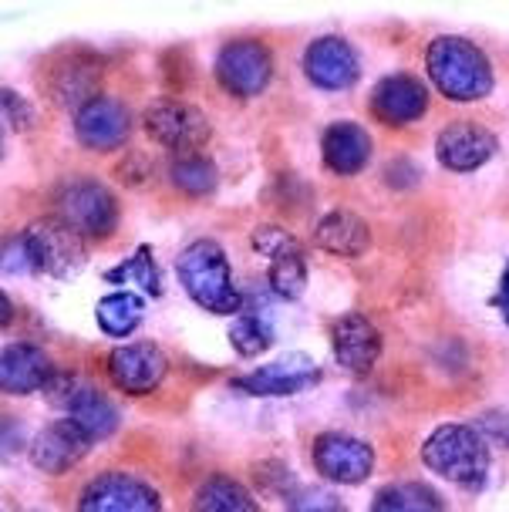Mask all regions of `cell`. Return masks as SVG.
<instances>
[{
    "label": "cell",
    "mask_w": 509,
    "mask_h": 512,
    "mask_svg": "<svg viewBox=\"0 0 509 512\" xmlns=\"http://www.w3.org/2000/svg\"><path fill=\"white\" fill-rule=\"evenodd\" d=\"M429 78L449 102H479L493 91L489 58L466 38H435L425 54Z\"/></svg>",
    "instance_id": "6da1fadb"
},
{
    "label": "cell",
    "mask_w": 509,
    "mask_h": 512,
    "mask_svg": "<svg viewBox=\"0 0 509 512\" xmlns=\"http://www.w3.org/2000/svg\"><path fill=\"white\" fill-rule=\"evenodd\" d=\"M179 280H183L186 294L196 300L209 314H240V290L233 283L230 260H226L223 246L213 240L189 243L179 256Z\"/></svg>",
    "instance_id": "7a4b0ae2"
},
{
    "label": "cell",
    "mask_w": 509,
    "mask_h": 512,
    "mask_svg": "<svg viewBox=\"0 0 509 512\" xmlns=\"http://www.w3.org/2000/svg\"><path fill=\"white\" fill-rule=\"evenodd\" d=\"M422 462L435 475L456 482V486H483L489 472V448L483 445L476 428L469 425H442L422 445Z\"/></svg>",
    "instance_id": "3957f363"
},
{
    "label": "cell",
    "mask_w": 509,
    "mask_h": 512,
    "mask_svg": "<svg viewBox=\"0 0 509 512\" xmlns=\"http://www.w3.org/2000/svg\"><path fill=\"white\" fill-rule=\"evenodd\" d=\"M21 243H24L31 270L44 273V277H58V280L75 277V273L85 267L88 240L75 226H68L61 216L34 219L21 233Z\"/></svg>",
    "instance_id": "277c9868"
},
{
    "label": "cell",
    "mask_w": 509,
    "mask_h": 512,
    "mask_svg": "<svg viewBox=\"0 0 509 512\" xmlns=\"http://www.w3.org/2000/svg\"><path fill=\"white\" fill-rule=\"evenodd\" d=\"M274 78V58L260 41L240 38L216 54V81L236 98H257Z\"/></svg>",
    "instance_id": "5b68a950"
},
{
    "label": "cell",
    "mask_w": 509,
    "mask_h": 512,
    "mask_svg": "<svg viewBox=\"0 0 509 512\" xmlns=\"http://www.w3.org/2000/svg\"><path fill=\"white\" fill-rule=\"evenodd\" d=\"M58 206H61L58 216L65 219L68 226H75L85 240H105L118 226V199L102 182H92V179L71 182V186L61 192Z\"/></svg>",
    "instance_id": "8992f818"
},
{
    "label": "cell",
    "mask_w": 509,
    "mask_h": 512,
    "mask_svg": "<svg viewBox=\"0 0 509 512\" xmlns=\"http://www.w3.org/2000/svg\"><path fill=\"white\" fill-rule=\"evenodd\" d=\"M78 512H162L159 492L139 475L102 472L81 489Z\"/></svg>",
    "instance_id": "52a82bcc"
},
{
    "label": "cell",
    "mask_w": 509,
    "mask_h": 512,
    "mask_svg": "<svg viewBox=\"0 0 509 512\" xmlns=\"http://www.w3.org/2000/svg\"><path fill=\"white\" fill-rule=\"evenodd\" d=\"M142 125L152 142L166 145V149H176L179 155L196 152L199 145L209 139L206 115L186 102H172V98H162V102H152L145 108Z\"/></svg>",
    "instance_id": "ba28073f"
},
{
    "label": "cell",
    "mask_w": 509,
    "mask_h": 512,
    "mask_svg": "<svg viewBox=\"0 0 509 512\" xmlns=\"http://www.w3.org/2000/svg\"><path fill=\"white\" fill-rule=\"evenodd\" d=\"M314 465L338 486H361L375 472V448L344 432H324L314 442Z\"/></svg>",
    "instance_id": "9c48e42d"
},
{
    "label": "cell",
    "mask_w": 509,
    "mask_h": 512,
    "mask_svg": "<svg viewBox=\"0 0 509 512\" xmlns=\"http://www.w3.org/2000/svg\"><path fill=\"white\" fill-rule=\"evenodd\" d=\"M321 371L307 354H284V358L263 364V368L233 378V388L247 391L260 398H280V395H301L311 384H317Z\"/></svg>",
    "instance_id": "30bf717a"
},
{
    "label": "cell",
    "mask_w": 509,
    "mask_h": 512,
    "mask_svg": "<svg viewBox=\"0 0 509 512\" xmlns=\"http://www.w3.org/2000/svg\"><path fill=\"white\" fill-rule=\"evenodd\" d=\"M169 371L166 354L149 341L122 344L108 354V374L125 395H149L156 391Z\"/></svg>",
    "instance_id": "8fae6325"
},
{
    "label": "cell",
    "mask_w": 509,
    "mask_h": 512,
    "mask_svg": "<svg viewBox=\"0 0 509 512\" xmlns=\"http://www.w3.org/2000/svg\"><path fill=\"white\" fill-rule=\"evenodd\" d=\"M129 128H132L129 108H125L122 102H115V98H108V95H98L95 102H88L75 115L78 142L92 152L118 149V145L129 139Z\"/></svg>",
    "instance_id": "7c38bea8"
},
{
    "label": "cell",
    "mask_w": 509,
    "mask_h": 512,
    "mask_svg": "<svg viewBox=\"0 0 509 512\" xmlns=\"http://www.w3.org/2000/svg\"><path fill=\"white\" fill-rule=\"evenodd\" d=\"M92 445H95L92 438L81 432L71 418H61V422H51L31 442V462L38 465L41 472L61 475L68 469H75V465L88 455V448Z\"/></svg>",
    "instance_id": "4fadbf2b"
},
{
    "label": "cell",
    "mask_w": 509,
    "mask_h": 512,
    "mask_svg": "<svg viewBox=\"0 0 509 512\" xmlns=\"http://www.w3.org/2000/svg\"><path fill=\"white\" fill-rule=\"evenodd\" d=\"M429 91L412 75H388L371 91V112L385 125H408L425 115Z\"/></svg>",
    "instance_id": "5bb4252c"
},
{
    "label": "cell",
    "mask_w": 509,
    "mask_h": 512,
    "mask_svg": "<svg viewBox=\"0 0 509 512\" xmlns=\"http://www.w3.org/2000/svg\"><path fill=\"white\" fill-rule=\"evenodd\" d=\"M98 81H102V64H98L92 54L75 51L51 68L48 91L61 108H75V112H81L88 102L98 98Z\"/></svg>",
    "instance_id": "9a60e30c"
},
{
    "label": "cell",
    "mask_w": 509,
    "mask_h": 512,
    "mask_svg": "<svg viewBox=\"0 0 509 512\" xmlns=\"http://www.w3.org/2000/svg\"><path fill=\"white\" fill-rule=\"evenodd\" d=\"M304 71L317 88L344 91L358 81V54L344 38H321L304 54Z\"/></svg>",
    "instance_id": "2e32d148"
},
{
    "label": "cell",
    "mask_w": 509,
    "mask_h": 512,
    "mask_svg": "<svg viewBox=\"0 0 509 512\" xmlns=\"http://www.w3.org/2000/svg\"><path fill=\"white\" fill-rule=\"evenodd\" d=\"M54 374V364L38 344L0 347V395H31L41 391Z\"/></svg>",
    "instance_id": "e0dca14e"
},
{
    "label": "cell",
    "mask_w": 509,
    "mask_h": 512,
    "mask_svg": "<svg viewBox=\"0 0 509 512\" xmlns=\"http://www.w3.org/2000/svg\"><path fill=\"white\" fill-rule=\"evenodd\" d=\"M331 344H334V358L351 374H368L381 354L378 327L361 314H344L338 324H334Z\"/></svg>",
    "instance_id": "ac0fdd59"
},
{
    "label": "cell",
    "mask_w": 509,
    "mask_h": 512,
    "mask_svg": "<svg viewBox=\"0 0 509 512\" xmlns=\"http://www.w3.org/2000/svg\"><path fill=\"white\" fill-rule=\"evenodd\" d=\"M439 162L445 169L452 172H472L479 166H486L496 152V139L493 132H486L483 125H472V122H456L449 125L445 132L439 135Z\"/></svg>",
    "instance_id": "d6986e66"
},
{
    "label": "cell",
    "mask_w": 509,
    "mask_h": 512,
    "mask_svg": "<svg viewBox=\"0 0 509 512\" xmlns=\"http://www.w3.org/2000/svg\"><path fill=\"white\" fill-rule=\"evenodd\" d=\"M324 152V166L338 176H354L368 166L371 159V135L354 122H338L324 132L321 142Z\"/></svg>",
    "instance_id": "ffe728a7"
},
{
    "label": "cell",
    "mask_w": 509,
    "mask_h": 512,
    "mask_svg": "<svg viewBox=\"0 0 509 512\" xmlns=\"http://www.w3.org/2000/svg\"><path fill=\"white\" fill-rule=\"evenodd\" d=\"M314 240L327 253L344 256V260H358L371 246V230L361 216L348 213V209H334V213H327L321 223H317Z\"/></svg>",
    "instance_id": "44dd1931"
},
{
    "label": "cell",
    "mask_w": 509,
    "mask_h": 512,
    "mask_svg": "<svg viewBox=\"0 0 509 512\" xmlns=\"http://www.w3.org/2000/svg\"><path fill=\"white\" fill-rule=\"evenodd\" d=\"M65 411H68L71 422L92 438V442H102V438H108L118 428L115 405L98 388H88V384H78V391L71 395Z\"/></svg>",
    "instance_id": "7402d4cb"
},
{
    "label": "cell",
    "mask_w": 509,
    "mask_h": 512,
    "mask_svg": "<svg viewBox=\"0 0 509 512\" xmlns=\"http://www.w3.org/2000/svg\"><path fill=\"white\" fill-rule=\"evenodd\" d=\"M95 317H98V327H102L108 337H129L135 327L142 324L145 300L139 294H129V290H115V294L98 300Z\"/></svg>",
    "instance_id": "603a6c76"
},
{
    "label": "cell",
    "mask_w": 509,
    "mask_h": 512,
    "mask_svg": "<svg viewBox=\"0 0 509 512\" xmlns=\"http://www.w3.org/2000/svg\"><path fill=\"white\" fill-rule=\"evenodd\" d=\"M193 512H260L257 499L250 496L240 482L226 479V475H213L193 496Z\"/></svg>",
    "instance_id": "cb8c5ba5"
},
{
    "label": "cell",
    "mask_w": 509,
    "mask_h": 512,
    "mask_svg": "<svg viewBox=\"0 0 509 512\" xmlns=\"http://www.w3.org/2000/svg\"><path fill=\"white\" fill-rule=\"evenodd\" d=\"M371 512H445V502L422 482H398L378 492Z\"/></svg>",
    "instance_id": "d4e9b609"
},
{
    "label": "cell",
    "mask_w": 509,
    "mask_h": 512,
    "mask_svg": "<svg viewBox=\"0 0 509 512\" xmlns=\"http://www.w3.org/2000/svg\"><path fill=\"white\" fill-rule=\"evenodd\" d=\"M169 179L176 189H183L186 196H209L216 189V166L199 152L176 155V162L169 166Z\"/></svg>",
    "instance_id": "484cf974"
},
{
    "label": "cell",
    "mask_w": 509,
    "mask_h": 512,
    "mask_svg": "<svg viewBox=\"0 0 509 512\" xmlns=\"http://www.w3.org/2000/svg\"><path fill=\"white\" fill-rule=\"evenodd\" d=\"M105 280L108 283H129V280H135L145 290V294H152V297L162 294V273L156 267V260H152L149 246H139L135 256H129L125 263H118L115 270H108Z\"/></svg>",
    "instance_id": "4316f807"
},
{
    "label": "cell",
    "mask_w": 509,
    "mask_h": 512,
    "mask_svg": "<svg viewBox=\"0 0 509 512\" xmlns=\"http://www.w3.org/2000/svg\"><path fill=\"white\" fill-rule=\"evenodd\" d=\"M270 287H274L277 297L284 300H297L307 287V263H304V250L284 253L270 260Z\"/></svg>",
    "instance_id": "83f0119b"
},
{
    "label": "cell",
    "mask_w": 509,
    "mask_h": 512,
    "mask_svg": "<svg viewBox=\"0 0 509 512\" xmlns=\"http://www.w3.org/2000/svg\"><path fill=\"white\" fill-rule=\"evenodd\" d=\"M230 344L236 347V354H243V358H257V354H263L270 344H274V331H270V324L263 317L243 314L233 320Z\"/></svg>",
    "instance_id": "f1b7e54d"
},
{
    "label": "cell",
    "mask_w": 509,
    "mask_h": 512,
    "mask_svg": "<svg viewBox=\"0 0 509 512\" xmlns=\"http://www.w3.org/2000/svg\"><path fill=\"white\" fill-rule=\"evenodd\" d=\"M0 125L14 128V132H27L34 125V108L24 95L11 88H0Z\"/></svg>",
    "instance_id": "f546056e"
},
{
    "label": "cell",
    "mask_w": 509,
    "mask_h": 512,
    "mask_svg": "<svg viewBox=\"0 0 509 512\" xmlns=\"http://www.w3.org/2000/svg\"><path fill=\"white\" fill-rule=\"evenodd\" d=\"M253 250L263 253L267 260H274V256H284V253H294L301 250V243L294 240L287 230H280V226H260V230H253L250 236Z\"/></svg>",
    "instance_id": "4dcf8cb0"
},
{
    "label": "cell",
    "mask_w": 509,
    "mask_h": 512,
    "mask_svg": "<svg viewBox=\"0 0 509 512\" xmlns=\"http://www.w3.org/2000/svg\"><path fill=\"white\" fill-rule=\"evenodd\" d=\"M287 512H344V506L327 489H301L287 499Z\"/></svg>",
    "instance_id": "1f68e13d"
},
{
    "label": "cell",
    "mask_w": 509,
    "mask_h": 512,
    "mask_svg": "<svg viewBox=\"0 0 509 512\" xmlns=\"http://www.w3.org/2000/svg\"><path fill=\"white\" fill-rule=\"evenodd\" d=\"M479 438H489V442L509 448V411H486L479 418Z\"/></svg>",
    "instance_id": "d6a6232c"
},
{
    "label": "cell",
    "mask_w": 509,
    "mask_h": 512,
    "mask_svg": "<svg viewBox=\"0 0 509 512\" xmlns=\"http://www.w3.org/2000/svg\"><path fill=\"white\" fill-rule=\"evenodd\" d=\"M0 270H4V273H24V270H31L21 236H17V240L0 243Z\"/></svg>",
    "instance_id": "836d02e7"
},
{
    "label": "cell",
    "mask_w": 509,
    "mask_h": 512,
    "mask_svg": "<svg viewBox=\"0 0 509 512\" xmlns=\"http://www.w3.org/2000/svg\"><path fill=\"white\" fill-rule=\"evenodd\" d=\"M493 307H499V314H503V320L509 324V267L503 270V277H499V287H496Z\"/></svg>",
    "instance_id": "e575fe53"
},
{
    "label": "cell",
    "mask_w": 509,
    "mask_h": 512,
    "mask_svg": "<svg viewBox=\"0 0 509 512\" xmlns=\"http://www.w3.org/2000/svg\"><path fill=\"white\" fill-rule=\"evenodd\" d=\"M11 320H14V304H11V297L0 290V331H4V327H11Z\"/></svg>",
    "instance_id": "d590c367"
},
{
    "label": "cell",
    "mask_w": 509,
    "mask_h": 512,
    "mask_svg": "<svg viewBox=\"0 0 509 512\" xmlns=\"http://www.w3.org/2000/svg\"><path fill=\"white\" fill-rule=\"evenodd\" d=\"M0 149H4V135H0Z\"/></svg>",
    "instance_id": "8d00e7d4"
}]
</instances>
